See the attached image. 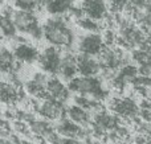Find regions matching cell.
<instances>
[{
    "mask_svg": "<svg viewBox=\"0 0 151 144\" xmlns=\"http://www.w3.org/2000/svg\"><path fill=\"white\" fill-rule=\"evenodd\" d=\"M78 73V66H77V56L72 54V53H64L63 61H61V66L58 74L66 81H70L76 77Z\"/></svg>",
    "mask_w": 151,
    "mask_h": 144,
    "instance_id": "cell-13",
    "label": "cell"
},
{
    "mask_svg": "<svg viewBox=\"0 0 151 144\" xmlns=\"http://www.w3.org/2000/svg\"><path fill=\"white\" fill-rule=\"evenodd\" d=\"M66 116H68L70 120H73L74 123L80 124V126L82 127H88L90 126L91 120H90V113H89L88 110H85L83 107H81V106L78 105H74L70 106V107H68V110H66Z\"/></svg>",
    "mask_w": 151,
    "mask_h": 144,
    "instance_id": "cell-16",
    "label": "cell"
},
{
    "mask_svg": "<svg viewBox=\"0 0 151 144\" xmlns=\"http://www.w3.org/2000/svg\"><path fill=\"white\" fill-rule=\"evenodd\" d=\"M13 53H15L16 60L21 61L24 63H32L39 61L40 53L36 46L28 44V42H16L13 46Z\"/></svg>",
    "mask_w": 151,
    "mask_h": 144,
    "instance_id": "cell-11",
    "label": "cell"
},
{
    "mask_svg": "<svg viewBox=\"0 0 151 144\" xmlns=\"http://www.w3.org/2000/svg\"><path fill=\"white\" fill-rule=\"evenodd\" d=\"M48 81L49 78L47 76V71H37L31 77V79L25 82V91L35 98L45 99L49 97L47 91Z\"/></svg>",
    "mask_w": 151,
    "mask_h": 144,
    "instance_id": "cell-8",
    "label": "cell"
},
{
    "mask_svg": "<svg viewBox=\"0 0 151 144\" xmlns=\"http://www.w3.org/2000/svg\"><path fill=\"white\" fill-rule=\"evenodd\" d=\"M16 57L13 50H9L5 45L1 46L0 50V66H1V71L3 73H11L13 71L16 65Z\"/></svg>",
    "mask_w": 151,
    "mask_h": 144,
    "instance_id": "cell-18",
    "label": "cell"
},
{
    "mask_svg": "<svg viewBox=\"0 0 151 144\" xmlns=\"http://www.w3.org/2000/svg\"><path fill=\"white\" fill-rule=\"evenodd\" d=\"M81 8L85 12V16L102 21L107 16V4L105 0H81Z\"/></svg>",
    "mask_w": 151,
    "mask_h": 144,
    "instance_id": "cell-10",
    "label": "cell"
},
{
    "mask_svg": "<svg viewBox=\"0 0 151 144\" xmlns=\"http://www.w3.org/2000/svg\"><path fill=\"white\" fill-rule=\"evenodd\" d=\"M42 29H44V38L50 45H55L60 49H69L73 45L74 32L65 19L61 16L48 19L42 25Z\"/></svg>",
    "mask_w": 151,
    "mask_h": 144,
    "instance_id": "cell-1",
    "label": "cell"
},
{
    "mask_svg": "<svg viewBox=\"0 0 151 144\" xmlns=\"http://www.w3.org/2000/svg\"><path fill=\"white\" fill-rule=\"evenodd\" d=\"M126 4H127V0H109V5L107 7L114 13H118L125 9Z\"/></svg>",
    "mask_w": 151,
    "mask_h": 144,
    "instance_id": "cell-24",
    "label": "cell"
},
{
    "mask_svg": "<svg viewBox=\"0 0 151 144\" xmlns=\"http://www.w3.org/2000/svg\"><path fill=\"white\" fill-rule=\"evenodd\" d=\"M146 41H147V44H149L150 46H151V33L147 34V38H146Z\"/></svg>",
    "mask_w": 151,
    "mask_h": 144,
    "instance_id": "cell-29",
    "label": "cell"
},
{
    "mask_svg": "<svg viewBox=\"0 0 151 144\" xmlns=\"http://www.w3.org/2000/svg\"><path fill=\"white\" fill-rule=\"evenodd\" d=\"M74 0H48L45 4V9L48 13L53 16H63L70 12L73 8Z\"/></svg>",
    "mask_w": 151,
    "mask_h": 144,
    "instance_id": "cell-17",
    "label": "cell"
},
{
    "mask_svg": "<svg viewBox=\"0 0 151 144\" xmlns=\"http://www.w3.org/2000/svg\"><path fill=\"white\" fill-rule=\"evenodd\" d=\"M138 76H139L138 68L134 65H130V63L123 65L117 73V77H119L121 79H123L126 83H131Z\"/></svg>",
    "mask_w": 151,
    "mask_h": 144,
    "instance_id": "cell-20",
    "label": "cell"
},
{
    "mask_svg": "<svg viewBox=\"0 0 151 144\" xmlns=\"http://www.w3.org/2000/svg\"><path fill=\"white\" fill-rule=\"evenodd\" d=\"M147 144H151V139H149V143H147Z\"/></svg>",
    "mask_w": 151,
    "mask_h": 144,
    "instance_id": "cell-31",
    "label": "cell"
},
{
    "mask_svg": "<svg viewBox=\"0 0 151 144\" xmlns=\"http://www.w3.org/2000/svg\"><path fill=\"white\" fill-rule=\"evenodd\" d=\"M131 60L137 62L138 65H145V63L151 62V50H143V49H135L131 53Z\"/></svg>",
    "mask_w": 151,
    "mask_h": 144,
    "instance_id": "cell-22",
    "label": "cell"
},
{
    "mask_svg": "<svg viewBox=\"0 0 151 144\" xmlns=\"http://www.w3.org/2000/svg\"><path fill=\"white\" fill-rule=\"evenodd\" d=\"M104 41H105V45H109V46H113L115 44V40H117V36L115 33L111 31V29H106L104 32Z\"/></svg>",
    "mask_w": 151,
    "mask_h": 144,
    "instance_id": "cell-25",
    "label": "cell"
},
{
    "mask_svg": "<svg viewBox=\"0 0 151 144\" xmlns=\"http://www.w3.org/2000/svg\"><path fill=\"white\" fill-rule=\"evenodd\" d=\"M41 105L39 106V114L44 119L48 120H61L65 118L66 110L64 108V102L56 99V98L48 97L45 99H41Z\"/></svg>",
    "mask_w": 151,
    "mask_h": 144,
    "instance_id": "cell-6",
    "label": "cell"
},
{
    "mask_svg": "<svg viewBox=\"0 0 151 144\" xmlns=\"http://www.w3.org/2000/svg\"><path fill=\"white\" fill-rule=\"evenodd\" d=\"M13 4L17 9L24 11H32L33 12L36 8H39V1L37 0H13Z\"/></svg>",
    "mask_w": 151,
    "mask_h": 144,
    "instance_id": "cell-23",
    "label": "cell"
},
{
    "mask_svg": "<svg viewBox=\"0 0 151 144\" xmlns=\"http://www.w3.org/2000/svg\"><path fill=\"white\" fill-rule=\"evenodd\" d=\"M138 71H139V76L151 77V62L145 63V65H139Z\"/></svg>",
    "mask_w": 151,
    "mask_h": 144,
    "instance_id": "cell-26",
    "label": "cell"
},
{
    "mask_svg": "<svg viewBox=\"0 0 151 144\" xmlns=\"http://www.w3.org/2000/svg\"><path fill=\"white\" fill-rule=\"evenodd\" d=\"M47 91H48V95L52 98H56V99L61 101V102H65L66 99L69 98V87L66 89L65 85L63 83L60 78L57 77H52L49 78L48 81V85H47Z\"/></svg>",
    "mask_w": 151,
    "mask_h": 144,
    "instance_id": "cell-15",
    "label": "cell"
},
{
    "mask_svg": "<svg viewBox=\"0 0 151 144\" xmlns=\"http://www.w3.org/2000/svg\"><path fill=\"white\" fill-rule=\"evenodd\" d=\"M77 25L86 32H98L99 33V31H101V24H99V21L88 17V16L77 20Z\"/></svg>",
    "mask_w": 151,
    "mask_h": 144,
    "instance_id": "cell-21",
    "label": "cell"
},
{
    "mask_svg": "<svg viewBox=\"0 0 151 144\" xmlns=\"http://www.w3.org/2000/svg\"><path fill=\"white\" fill-rule=\"evenodd\" d=\"M77 66L80 76L97 77L102 71V66L96 56H89L85 53L77 54Z\"/></svg>",
    "mask_w": 151,
    "mask_h": 144,
    "instance_id": "cell-9",
    "label": "cell"
},
{
    "mask_svg": "<svg viewBox=\"0 0 151 144\" xmlns=\"http://www.w3.org/2000/svg\"><path fill=\"white\" fill-rule=\"evenodd\" d=\"M13 21L20 33L28 34L33 40H40L44 36V29L40 26L39 20L32 11L16 9L13 12Z\"/></svg>",
    "mask_w": 151,
    "mask_h": 144,
    "instance_id": "cell-3",
    "label": "cell"
},
{
    "mask_svg": "<svg viewBox=\"0 0 151 144\" xmlns=\"http://www.w3.org/2000/svg\"><path fill=\"white\" fill-rule=\"evenodd\" d=\"M13 12L15 11L11 7H4L1 15V32L3 36L8 40H15L19 32L13 21Z\"/></svg>",
    "mask_w": 151,
    "mask_h": 144,
    "instance_id": "cell-14",
    "label": "cell"
},
{
    "mask_svg": "<svg viewBox=\"0 0 151 144\" xmlns=\"http://www.w3.org/2000/svg\"><path fill=\"white\" fill-rule=\"evenodd\" d=\"M29 130L31 134L35 136H42L47 138L50 132L53 131V127L49 124V122L42 120V119H35L29 123Z\"/></svg>",
    "mask_w": 151,
    "mask_h": 144,
    "instance_id": "cell-19",
    "label": "cell"
},
{
    "mask_svg": "<svg viewBox=\"0 0 151 144\" xmlns=\"http://www.w3.org/2000/svg\"><path fill=\"white\" fill-rule=\"evenodd\" d=\"M91 122L94 126L102 128L104 131H113L119 126V120H118L117 115H111V114L106 113L105 110L99 111V113L91 115Z\"/></svg>",
    "mask_w": 151,
    "mask_h": 144,
    "instance_id": "cell-12",
    "label": "cell"
},
{
    "mask_svg": "<svg viewBox=\"0 0 151 144\" xmlns=\"http://www.w3.org/2000/svg\"><path fill=\"white\" fill-rule=\"evenodd\" d=\"M37 1H39V5H40V7H45V4H47L48 0H37Z\"/></svg>",
    "mask_w": 151,
    "mask_h": 144,
    "instance_id": "cell-28",
    "label": "cell"
},
{
    "mask_svg": "<svg viewBox=\"0 0 151 144\" xmlns=\"http://www.w3.org/2000/svg\"><path fill=\"white\" fill-rule=\"evenodd\" d=\"M122 144H135V143H130V142H123Z\"/></svg>",
    "mask_w": 151,
    "mask_h": 144,
    "instance_id": "cell-30",
    "label": "cell"
},
{
    "mask_svg": "<svg viewBox=\"0 0 151 144\" xmlns=\"http://www.w3.org/2000/svg\"><path fill=\"white\" fill-rule=\"evenodd\" d=\"M61 61H63V54L60 52V48L55 45L47 46L40 53L39 57V63L41 69L49 74H58Z\"/></svg>",
    "mask_w": 151,
    "mask_h": 144,
    "instance_id": "cell-5",
    "label": "cell"
},
{
    "mask_svg": "<svg viewBox=\"0 0 151 144\" xmlns=\"http://www.w3.org/2000/svg\"><path fill=\"white\" fill-rule=\"evenodd\" d=\"M109 108L119 118L134 119L139 116L141 107L131 97H115L109 101Z\"/></svg>",
    "mask_w": 151,
    "mask_h": 144,
    "instance_id": "cell-4",
    "label": "cell"
},
{
    "mask_svg": "<svg viewBox=\"0 0 151 144\" xmlns=\"http://www.w3.org/2000/svg\"><path fill=\"white\" fill-rule=\"evenodd\" d=\"M0 144H13V143H12V140H11L9 138H1Z\"/></svg>",
    "mask_w": 151,
    "mask_h": 144,
    "instance_id": "cell-27",
    "label": "cell"
},
{
    "mask_svg": "<svg viewBox=\"0 0 151 144\" xmlns=\"http://www.w3.org/2000/svg\"><path fill=\"white\" fill-rule=\"evenodd\" d=\"M68 87L70 91L77 93L80 95H86L97 101H104L107 98V90L104 89V85L97 77L80 76L74 77L68 82Z\"/></svg>",
    "mask_w": 151,
    "mask_h": 144,
    "instance_id": "cell-2",
    "label": "cell"
},
{
    "mask_svg": "<svg viewBox=\"0 0 151 144\" xmlns=\"http://www.w3.org/2000/svg\"><path fill=\"white\" fill-rule=\"evenodd\" d=\"M80 53H85L89 56H98L105 46L104 37L98 32H88L80 38L77 44Z\"/></svg>",
    "mask_w": 151,
    "mask_h": 144,
    "instance_id": "cell-7",
    "label": "cell"
}]
</instances>
